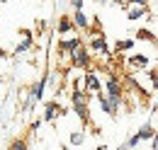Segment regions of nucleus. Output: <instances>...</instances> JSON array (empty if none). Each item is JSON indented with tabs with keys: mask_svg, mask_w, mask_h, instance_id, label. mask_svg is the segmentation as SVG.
Returning a JSON list of instances; mask_svg holds the SVG:
<instances>
[{
	"mask_svg": "<svg viewBox=\"0 0 158 150\" xmlns=\"http://www.w3.org/2000/svg\"><path fill=\"white\" fill-rule=\"evenodd\" d=\"M88 49H90V53H93V56H98V58H107V56H110L107 39H105V34L100 32V27L93 29V37L88 39Z\"/></svg>",
	"mask_w": 158,
	"mask_h": 150,
	"instance_id": "1",
	"label": "nucleus"
},
{
	"mask_svg": "<svg viewBox=\"0 0 158 150\" xmlns=\"http://www.w3.org/2000/svg\"><path fill=\"white\" fill-rule=\"evenodd\" d=\"M102 92L107 94V97H112V99H117V102H124V87H122V80H119L114 73L105 75V82H102Z\"/></svg>",
	"mask_w": 158,
	"mask_h": 150,
	"instance_id": "2",
	"label": "nucleus"
},
{
	"mask_svg": "<svg viewBox=\"0 0 158 150\" xmlns=\"http://www.w3.org/2000/svg\"><path fill=\"white\" fill-rule=\"evenodd\" d=\"M90 63H93V53H90V49H88L85 44H80L78 49L68 56V65H71V68L85 70V68H90Z\"/></svg>",
	"mask_w": 158,
	"mask_h": 150,
	"instance_id": "3",
	"label": "nucleus"
},
{
	"mask_svg": "<svg viewBox=\"0 0 158 150\" xmlns=\"http://www.w3.org/2000/svg\"><path fill=\"white\" fill-rule=\"evenodd\" d=\"M83 80H85V92L88 94H100L102 92V80L98 77L95 70H90V68H85V73H83Z\"/></svg>",
	"mask_w": 158,
	"mask_h": 150,
	"instance_id": "4",
	"label": "nucleus"
},
{
	"mask_svg": "<svg viewBox=\"0 0 158 150\" xmlns=\"http://www.w3.org/2000/svg\"><path fill=\"white\" fill-rule=\"evenodd\" d=\"M63 114H66V109L61 107L59 102H56V99H49V102L44 104V114H41V119H44L46 124H54V121H56L59 116H63Z\"/></svg>",
	"mask_w": 158,
	"mask_h": 150,
	"instance_id": "5",
	"label": "nucleus"
},
{
	"mask_svg": "<svg viewBox=\"0 0 158 150\" xmlns=\"http://www.w3.org/2000/svg\"><path fill=\"white\" fill-rule=\"evenodd\" d=\"M98 97V102H100V107H102V112L107 114V116H117L119 114V107H122V102H117V99H112V97H107L105 92H100V94H95Z\"/></svg>",
	"mask_w": 158,
	"mask_h": 150,
	"instance_id": "6",
	"label": "nucleus"
},
{
	"mask_svg": "<svg viewBox=\"0 0 158 150\" xmlns=\"http://www.w3.org/2000/svg\"><path fill=\"white\" fill-rule=\"evenodd\" d=\"M80 44H83V39H80V37H68V34H66V37L59 41V53H61L63 58H68V56H71V53H73V51L80 46Z\"/></svg>",
	"mask_w": 158,
	"mask_h": 150,
	"instance_id": "7",
	"label": "nucleus"
},
{
	"mask_svg": "<svg viewBox=\"0 0 158 150\" xmlns=\"http://www.w3.org/2000/svg\"><path fill=\"white\" fill-rule=\"evenodd\" d=\"M148 65H151V61H148L146 53H134V56L127 58V68L129 70H146Z\"/></svg>",
	"mask_w": 158,
	"mask_h": 150,
	"instance_id": "8",
	"label": "nucleus"
},
{
	"mask_svg": "<svg viewBox=\"0 0 158 150\" xmlns=\"http://www.w3.org/2000/svg\"><path fill=\"white\" fill-rule=\"evenodd\" d=\"M34 49V39H32V32H22V41L15 46V51H12V56H24L27 51H32Z\"/></svg>",
	"mask_w": 158,
	"mask_h": 150,
	"instance_id": "9",
	"label": "nucleus"
},
{
	"mask_svg": "<svg viewBox=\"0 0 158 150\" xmlns=\"http://www.w3.org/2000/svg\"><path fill=\"white\" fill-rule=\"evenodd\" d=\"M71 19H73V27H76L78 32H88V29H90V19H88V15L83 12V7H80V10H73Z\"/></svg>",
	"mask_w": 158,
	"mask_h": 150,
	"instance_id": "10",
	"label": "nucleus"
},
{
	"mask_svg": "<svg viewBox=\"0 0 158 150\" xmlns=\"http://www.w3.org/2000/svg\"><path fill=\"white\" fill-rule=\"evenodd\" d=\"M76 27H73V19H71V15H61L59 17V34L61 37H66V34H71Z\"/></svg>",
	"mask_w": 158,
	"mask_h": 150,
	"instance_id": "11",
	"label": "nucleus"
},
{
	"mask_svg": "<svg viewBox=\"0 0 158 150\" xmlns=\"http://www.w3.org/2000/svg\"><path fill=\"white\" fill-rule=\"evenodd\" d=\"M153 136H156V128H153V124H143V126H141V128L136 131V138L141 140V143H143V140H151Z\"/></svg>",
	"mask_w": 158,
	"mask_h": 150,
	"instance_id": "12",
	"label": "nucleus"
},
{
	"mask_svg": "<svg viewBox=\"0 0 158 150\" xmlns=\"http://www.w3.org/2000/svg\"><path fill=\"white\" fill-rule=\"evenodd\" d=\"M73 112L78 116L83 124H88L90 121V112H88V102H78V104H73Z\"/></svg>",
	"mask_w": 158,
	"mask_h": 150,
	"instance_id": "13",
	"label": "nucleus"
},
{
	"mask_svg": "<svg viewBox=\"0 0 158 150\" xmlns=\"http://www.w3.org/2000/svg\"><path fill=\"white\" fill-rule=\"evenodd\" d=\"M134 49V39H122L114 44V53H124V51H131Z\"/></svg>",
	"mask_w": 158,
	"mask_h": 150,
	"instance_id": "14",
	"label": "nucleus"
},
{
	"mask_svg": "<svg viewBox=\"0 0 158 150\" xmlns=\"http://www.w3.org/2000/svg\"><path fill=\"white\" fill-rule=\"evenodd\" d=\"M85 143V133L83 131H73L68 136V145H83Z\"/></svg>",
	"mask_w": 158,
	"mask_h": 150,
	"instance_id": "15",
	"label": "nucleus"
},
{
	"mask_svg": "<svg viewBox=\"0 0 158 150\" xmlns=\"http://www.w3.org/2000/svg\"><path fill=\"white\" fill-rule=\"evenodd\" d=\"M136 39H139V41H151V44L156 41V37H153L148 29H139V32H136Z\"/></svg>",
	"mask_w": 158,
	"mask_h": 150,
	"instance_id": "16",
	"label": "nucleus"
},
{
	"mask_svg": "<svg viewBox=\"0 0 158 150\" xmlns=\"http://www.w3.org/2000/svg\"><path fill=\"white\" fill-rule=\"evenodd\" d=\"M148 80H151V85H153V90L158 92V70L153 68V70H148Z\"/></svg>",
	"mask_w": 158,
	"mask_h": 150,
	"instance_id": "17",
	"label": "nucleus"
},
{
	"mask_svg": "<svg viewBox=\"0 0 158 150\" xmlns=\"http://www.w3.org/2000/svg\"><path fill=\"white\" fill-rule=\"evenodd\" d=\"M10 148H12V150H24V148H27V143H24V140H12Z\"/></svg>",
	"mask_w": 158,
	"mask_h": 150,
	"instance_id": "18",
	"label": "nucleus"
},
{
	"mask_svg": "<svg viewBox=\"0 0 158 150\" xmlns=\"http://www.w3.org/2000/svg\"><path fill=\"white\" fill-rule=\"evenodd\" d=\"M41 124H44V119H34L29 128H32V131H39V128H41Z\"/></svg>",
	"mask_w": 158,
	"mask_h": 150,
	"instance_id": "19",
	"label": "nucleus"
},
{
	"mask_svg": "<svg viewBox=\"0 0 158 150\" xmlns=\"http://www.w3.org/2000/svg\"><path fill=\"white\" fill-rule=\"evenodd\" d=\"M68 5H71L73 10H80V7H83V0H68Z\"/></svg>",
	"mask_w": 158,
	"mask_h": 150,
	"instance_id": "20",
	"label": "nucleus"
},
{
	"mask_svg": "<svg viewBox=\"0 0 158 150\" xmlns=\"http://www.w3.org/2000/svg\"><path fill=\"white\" fill-rule=\"evenodd\" d=\"M151 148H156V150H158V131H156V136L151 138Z\"/></svg>",
	"mask_w": 158,
	"mask_h": 150,
	"instance_id": "21",
	"label": "nucleus"
},
{
	"mask_svg": "<svg viewBox=\"0 0 158 150\" xmlns=\"http://www.w3.org/2000/svg\"><path fill=\"white\" fill-rule=\"evenodd\" d=\"M10 56V53H7V51H5V49H0V63H2V61H5V58Z\"/></svg>",
	"mask_w": 158,
	"mask_h": 150,
	"instance_id": "22",
	"label": "nucleus"
},
{
	"mask_svg": "<svg viewBox=\"0 0 158 150\" xmlns=\"http://www.w3.org/2000/svg\"><path fill=\"white\" fill-rule=\"evenodd\" d=\"M110 2H114V5H122V7H124V0H110Z\"/></svg>",
	"mask_w": 158,
	"mask_h": 150,
	"instance_id": "23",
	"label": "nucleus"
},
{
	"mask_svg": "<svg viewBox=\"0 0 158 150\" xmlns=\"http://www.w3.org/2000/svg\"><path fill=\"white\" fill-rule=\"evenodd\" d=\"M98 2H107V0H98Z\"/></svg>",
	"mask_w": 158,
	"mask_h": 150,
	"instance_id": "24",
	"label": "nucleus"
},
{
	"mask_svg": "<svg viewBox=\"0 0 158 150\" xmlns=\"http://www.w3.org/2000/svg\"><path fill=\"white\" fill-rule=\"evenodd\" d=\"M127 2H129V0H124V5H127Z\"/></svg>",
	"mask_w": 158,
	"mask_h": 150,
	"instance_id": "25",
	"label": "nucleus"
},
{
	"mask_svg": "<svg viewBox=\"0 0 158 150\" xmlns=\"http://www.w3.org/2000/svg\"><path fill=\"white\" fill-rule=\"evenodd\" d=\"M2 2H5V0H0V5H2Z\"/></svg>",
	"mask_w": 158,
	"mask_h": 150,
	"instance_id": "26",
	"label": "nucleus"
}]
</instances>
